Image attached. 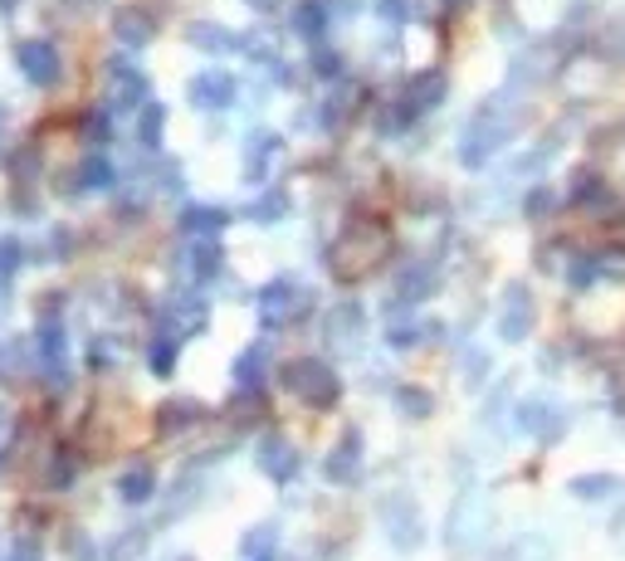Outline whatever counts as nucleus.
I'll return each mask as SVG.
<instances>
[{
	"label": "nucleus",
	"instance_id": "cd10ccee",
	"mask_svg": "<svg viewBox=\"0 0 625 561\" xmlns=\"http://www.w3.org/2000/svg\"><path fill=\"white\" fill-rule=\"evenodd\" d=\"M88 133H94V142H108V117H94V123H88Z\"/></svg>",
	"mask_w": 625,
	"mask_h": 561
},
{
	"label": "nucleus",
	"instance_id": "bb28decb",
	"mask_svg": "<svg viewBox=\"0 0 625 561\" xmlns=\"http://www.w3.org/2000/svg\"><path fill=\"white\" fill-rule=\"evenodd\" d=\"M69 552L84 557V561H94V543H88V537H74V543H69Z\"/></svg>",
	"mask_w": 625,
	"mask_h": 561
},
{
	"label": "nucleus",
	"instance_id": "9d476101",
	"mask_svg": "<svg viewBox=\"0 0 625 561\" xmlns=\"http://www.w3.org/2000/svg\"><path fill=\"white\" fill-rule=\"evenodd\" d=\"M225 210H216V205H186L181 210V235H196V239H210L220 225H225Z\"/></svg>",
	"mask_w": 625,
	"mask_h": 561
},
{
	"label": "nucleus",
	"instance_id": "39448f33",
	"mask_svg": "<svg viewBox=\"0 0 625 561\" xmlns=\"http://www.w3.org/2000/svg\"><path fill=\"white\" fill-rule=\"evenodd\" d=\"M39 357L49 366V381H64L69 376V357H64V327L54 323V313L39 323Z\"/></svg>",
	"mask_w": 625,
	"mask_h": 561
},
{
	"label": "nucleus",
	"instance_id": "ddd939ff",
	"mask_svg": "<svg viewBox=\"0 0 625 561\" xmlns=\"http://www.w3.org/2000/svg\"><path fill=\"white\" fill-rule=\"evenodd\" d=\"M259 381H265V347H249V352L235 362V386L259 390Z\"/></svg>",
	"mask_w": 625,
	"mask_h": 561
},
{
	"label": "nucleus",
	"instance_id": "f03ea898",
	"mask_svg": "<svg viewBox=\"0 0 625 561\" xmlns=\"http://www.w3.org/2000/svg\"><path fill=\"white\" fill-rule=\"evenodd\" d=\"M284 381L304 400H312V406H332V400H338V376H332L322 362H294L284 372Z\"/></svg>",
	"mask_w": 625,
	"mask_h": 561
},
{
	"label": "nucleus",
	"instance_id": "9b49d317",
	"mask_svg": "<svg viewBox=\"0 0 625 561\" xmlns=\"http://www.w3.org/2000/svg\"><path fill=\"white\" fill-rule=\"evenodd\" d=\"M176 347H181V333L176 327H161L152 337V347H147V366H152L157 376H171L176 372Z\"/></svg>",
	"mask_w": 625,
	"mask_h": 561
},
{
	"label": "nucleus",
	"instance_id": "dca6fc26",
	"mask_svg": "<svg viewBox=\"0 0 625 561\" xmlns=\"http://www.w3.org/2000/svg\"><path fill=\"white\" fill-rule=\"evenodd\" d=\"M357 464H361V454H357V435H347V439L338 445V454L328 459V474H332V478H352V474H357Z\"/></svg>",
	"mask_w": 625,
	"mask_h": 561
},
{
	"label": "nucleus",
	"instance_id": "20e7f679",
	"mask_svg": "<svg viewBox=\"0 0 625 561\" xmlns=\"http://www.w3.org/2000/svg\"><path fill=\"white\" fill-rule=\"evenodd\" d=\"M191 103L210 108V113H216V108H230L235 103V78L230 74H196L191 78Z\"/></svg>",
	"mask_w": 625,
	"mask_h": 561
},
{
	"label": "nucleus",
	"instance_id": "4468645a",
	"mask_svg": "<svg viewBox=\"0 0 625 561\" xmlns=\"http://www.w3.org/2000/svg\"><path fill=\"white\" fill-rule=\"evenodd\" d=\"M78 190H103V186H113V166H108V157H88L84 166H78Z\"/></svg>",
	"mask_w": 625,
	"mask_h": 561
},
{
	"label": "nucleus",
	"instance_id": "1a4fd4ad",
	"mask_svg": "<svg viewBox=\"0 0 625 561\" xmlns=\"http://www.w3.org/2000/svg\"><path fill=\"white\" fill-rule=\"evenodd\" d=\"M152 494H157V474L147 464H133L118 474V498H123V503H147Z\"/></svg>",
	"mask_w": 625,
	"mask_h": 561
},
{
	"label": "nucleus",
	"instance_id": "aec40b11",
	"mask_svg": "<svg viewBox=\"0 0 625 561\" xmlns=\"http://www.w3.org/2000/svg\"><path fill=\"white\" fill-rule=\"evenodd\" d=\"M523 327H528V303L513 288V308H503V337H523Z\"/></svg>",
	"mask_w": 625,
	"mask_h": 561
},
{
	"label": "nucleus",
	"instance_id": "4be33fe9",
	"mask_svg": "<svg viewBox=\"0 0 625 561\" xmlns=\"http://www.w3.org/2000/svg\"><path fill=\"white\" fill-rule=\"evenodd\" d=\"M20 259H25V249H20V239H0V278H10L20 269Z\"/></svg>",
	"mask_w": 625,
	"mask_h": 561
},
{
	"label": "nucleus",
	"instance_id": "2eb2a0df",
	"mask_svg": "<svg viewBox=\"0 0 625 561\" xmlns=\"http://www.w3.org/2000/svg\"><path fill=\"white\" fill-rule=\"evenodd\" d=\"M259 308H265V323L284 317L289 308H294V284H269V288H265V298H259Z\"/></svg>",
	"mask_w": 625,
	"mask_h": 561
},
{
	"label": "nucleus",
	"instance_id": "a211bd4d",
	"mask_svg": "<svg viewBox=\"0 0 625 561\" xmlns=\"http://www.w3.org/2000/svg\"><path fill=\"white\" fill-rule=\"evenodd\" d=\"M279 547V527H259V533L245 537V561H269Z\"/></svg>",
	"mask_w": 625,
	"mask_h": 561
},
{
	"label": "nucleus",
	"instance_id": "f3484780",
	"mask_svg": "<svg viewBox=\"0 0 625 561\" xmlns=\"http://www.w3.org/2000/svg\"><path fill=\"white\" fill-rule=\"evenodd\" d=\"M161 127H167V108L147 103L143 117H137V137H143V147H161Z\"/></svg>",
	"mask_w": 625,
	"mask_h": 561
},
{
	"label": "nucleus",
	"instance_id": "f8f14e48",
	"mask_svg": "<svg viewBox=\"0 0 625 561\" xmlns=\"http://www.w3.org/2000/svg\"><path fill=\"white\" fill-rule=\"evenodd\" d=\"M220 264H225V249H220L216 239H196V245H191V254H186L191 278H216Z\"/></svg>",
	"mask_w": 625,
	"mask_h": 561
},
{
	"label": "nucleus",
	"instance_id": "7ed1b4c3",
	"mask_svg": "<svg viewBox=\"0 0 625 561\" xmlns=\"http://www.w3.org/2000/svg\"><path fill=\"white\" fill-rule=\"evenodd\" d=\"M108 78H113V108H147L143 98H147V74L143 68H133L127 59H113L108 64Z\"/></svg>",
	"mask_w": 625,
	"mask_h": 561
},
{
	"label": "nucleus",
	"instance_id": "6e6552de",
	"mask_svg": "<svg viewBox=\"0 0 625 561\" xmlns=\"http://www.w3.org/2000/svg\"><path fill=\"white\" fill-rule=\"evenodd\" d=\"M200 425V406L196 400H167L157 410V435H181V429Z\"/></svg>",
	"mask_w": 625,
	"mask_h": 561
},
{
	"label": "nucleus",
	"instance_id": "412c9836",
	"mask_svg": "<svg viewBox=\"0 0 625 561\" xmlns=\"http://www.w3.org/2000/svg\"><path fill=\"white\" fill-rule=\"evenodd\" d=\"M78 474V454H59L54 469H49V488H69Z\"/></svg>",
	"mask_w": 625,
	"mask_h": 561
},
{
	"label": "nucleus",
	"instance_id": "0eeeda50",
	"mask_svg": "<svg viewBox=\"0 0 625 561\" xmlns=\"http://www.w3.org/2000/svg\"><path fill=\"white\" fill-rule=\"evenodd\" d=\"M113 35L123 39V45H133V49H143L147 39L157 35V20H147V10H137V5H127V10H118L113 15Z\"/></svg>",
	"mask_w": 625,
	"mask_h": 561
},
{
	"label": "nucleus",
	"instance_id": "5701e85b",
	"mask_svg": "<svg viewBox=\"0 0 625 561\" xmlns=\"http://www.w3.org/2000/svg\"><path fill=\"white\" fill-rule=\"evenodd\" d=\"M5 561H45V552H39L35 537H20V543L10 547V557H5Z\"/></svg>",
	"mask_w": 625,
	"mask_h": 561
},
{
	"label": "nucleus",
	"instance_id": "6ab92c4d",
	"mask_svg": "<svg viewBox=\"0 0 625 561\" xmlns=\"http://www.w3.org/2000/svg\"><path fill=\"white\" fill-rule=\"evenodd\" d=\"M147 537H152L147 527H133L127 537H118V543L108 547V557H113V561H137V557H143V547H147Z\"/></svg>",
	"mask_w": 625,
	"mask_h": 561
},
{
	"label": "nucleus",
	"instance_id": "c756f323",
	"mask_svg": "<svg viewBox=\"0 0 625 561\" xmlns=\"http://www.w3.org/2000/svg\"><path fill=\"white\" fill-rule=\"evenodd\" d=\"M450 5H459V0H450Z\"/></svg>",
	"mask_w": 625,
	"mask_h": 561
},
{
	"label": "nucleus",
	"instance_id": "423d86ee",
	"mask_svg": "<svg viewBox=\"0 0 625 561\" xmlns=\"http://www.w3.org/2000/svg\"><path fill=\"white\" fill-rule=\"evenodd\" d=\"M259 469H265V474H274L279 484H289V478H294V469H298V454L289 449V439L269 435L265 445H259Z\"/></svg>",
	"mask_w": 625,
	"mask_h": 561
},
{
	"label": "nucleus",
	"instance_id": "a878e982",
	"mask_svg": "<svg viewBox=\"0 0 625 561\" xmlns=\"http://www.w3.org/2000/svg\"><path fill=\"white\" fill-rule=\"evenodd\" d=\"M279 210H284V196H265L255 205V220H279Z\"/></svg>",
	"mask_w": 625,
	"mask_h": 561
},
{
	"label": "nucleus",
	"instance_id": "393cba45",
	"mask_svg": "<svg viewBox=\"0 0 625 561\" xmlns=\"http://www.w3.org/2000/svg\"><path fill=\"white\" fill-rule=\"evenodd\" d=\"M577 494H581V498H606V494H611V478H581Z\"/></svg>",
	"mask_w": 625,
	"mask_h": 561
},
{
	"label": "nucleus",
	"instance_id": "b1692460",
	"mask_svg": "<svg viewBox=\"0 0 625 561\" xmlns=\"http://www.w3.org/2000/svg\"><path fill=\"white\" fill-rule=\"evenodd\" d=\"M298 29H304V35H318V29H322V10H318V5H304V10H298Z\"/></svg>",
	"mask_w": 625,
	"mask_h": 561
},
{
	"label": "nucleus",
	"instance_id": "f257e3e1",
	"mask_svg": "<svg viewBox=\"0 0 625 561\" xmlns=\"http://www.w3.org/2000/svg\"><path fill=\"white\" fill-rule=\"evenodd\" d=\"M15 64L35 88H54L59 78H64V59H59V49L49 45V39H20Z\"/></svg>",
	"mask_w": 625,
	"mask_h": 561
},
{
	"label": "nucleus",
	"instance_id": "c85d7f7f",
	"mask_svg": "<svg viewBox=\"0 0 625 561\" xmlns=\"http://www.w3.org/2000/svg\"><path fill=\"white\" fill-rule=\"evenodd\" d=\"M249 5H259V10H269V5H274V0H249Z\"/></svg>",
	"mask_w": 625,
	"mask_h": 561
}]
</instances>
